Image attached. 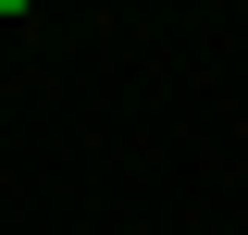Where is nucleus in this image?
Wrapping results in <instances>:
<instances>
[{
	"mask_svg": "<svg viewBox=\"0 0 248 235\" xmlns=\"http://www.w3.org/2000/svg\"><path fill=\"white\" fill-rule=\"evenodd\" d=\"M13 13H37V0H0V25H13Z\"/></svg>",
	"mask_w": 248,
	"mask_h": 235,
	"instance_id": "f257e3e1",
	"label": "nucleus"
}]
</instances>
